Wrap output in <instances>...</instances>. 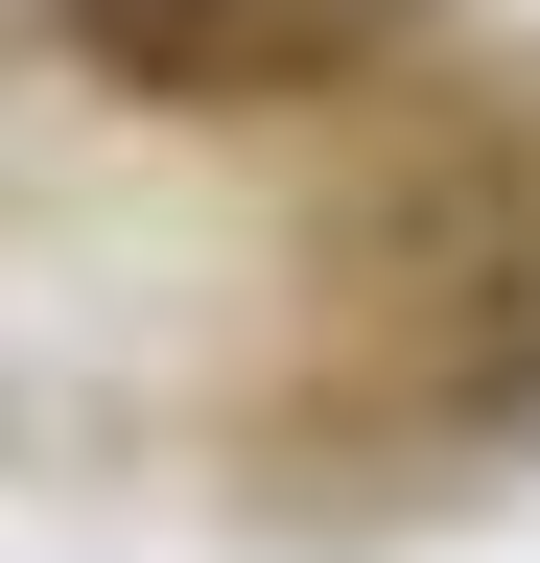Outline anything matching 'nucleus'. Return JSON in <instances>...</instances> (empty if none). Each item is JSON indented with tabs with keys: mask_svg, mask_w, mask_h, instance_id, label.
<instances>
[{
	"mask_svg": "<svg viewBox=\"0 0 540 563\" xmlns=\"http://www.w3.org/2000/svg\"><path fill=\"white\" fill-rule=\"evenodd\" d=\"M24 47L142 118H353L376 70H447V0H24Z\"/></svg>",
	"mask_w": 540,
	"mask_h": 563,
	"instance_id": "obj_1",
	"label": "nucleus"
}]
</instances>
